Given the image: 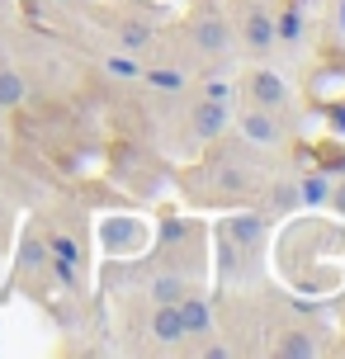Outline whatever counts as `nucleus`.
I'll return each instance as SVG.
<instances>
[{"label":"nucleus","instance_id":"b1692460","mask_svg":"<svg viewBox=\"0 0 345 359\" xmlns=\"http://www.w3.org/2000/svg\"><path fill=\"white\" fill-rule=\"evenodd\" d=\"M48 5H67V10H72V5H81V0H48Z\"/></svg>","mask_w":345,"mask_h":359},{"label":"nucleus","instance_id":"a211bd4d","mask_svg":"<svg viewBox=\"0 0 345 359\" xmlns=\"http://www.w3.org/2000/svg\"><path fill=\"white\" fill-rule=\"evenodd\" d=\"M218 184H222V189H251V170H241V165H222Z\"/></svg>","mask_w":345,"mask_h":359},{"label":"nucleus","instance_id":"4be33fe9","mask_svg":"<svg viewBox=\"0 0 345 359\" xmlns=\"http://www.w3.org/2000/svg\"><path fill=\"white\" fill-rule=\"evenodd\" d=\"M203 100H222V104H227V100H232V86H227V81H208V86H203Z\"/></svg>","mask_w":345,"mask_h":359},{"label":"nucleus","instance_id":"20e7f679","mask_svg":"<svg viewBox=\"0 0 345 359\" xmlns=\"http://www.w3.org/2000/svg\"><path fill=\"white\" fill-rule=\"evenodd\" d=\"M24 104H29V72L5 57L0 62V114H15Z\"/></svg>","mask_w":345,"mask_h":359},{"label":"nucleus","instance_id":"5701e85b","mask_svg":"<svg viewBox=\"0 0 345 359\" xmlns=\"http://www.w3.org/2000/svg\"><path fill=\"white\" fill-rule=\"evenodd\" d=\"M336 19H341V34H345V0H341V10H336Z\"/></svg>","mask_w":345,"mask_h":359},{"label":"nucleus","instance_id":"1a4fd4ad","mask_svg":"<svg viewBox=\"0 0 345 359\" xmlns=\"http://www.w3.org/2000/svg\"><path fill=\"white\" fill-rule=\"evenodd\" d=\"M241 43H246L251 53H270V48H274V15L251 10V15L241 19Z\"/></svg>","mask_w":345,"mask_h":359},{"label":"nucleus","instance_id":"4468645a","mask_svg":"<svg viewBox=\"0 0 345 359\" xmlns=\"http://www.w3.org/2000/svg\"><path fill=\"white\" fill-rule=\"evenodd\" d=\"M119 48L123 53H147L151 48V24L147 19H123L119 24Z\"/></svg>","mask_w":345,"mask_h":359},{"label":"nucleus","instance_id":"6e6552de","mask_svg":"<svg viewBox=\"0 0 345 359\" xmlns=\"http://www.w3.org/2000/svg\"><path fill=\"white\" fill-rule=\"evenodd\" d=\"M175 307H180V322H184V341L189 336H213V307H208L203 293H184Z\"/></svg>","mask_w":345,"mask_h":359},{"label":"nucleus","instance_id":"393cba45","mask_svg":"<svg viewBox=\"0 0 345 359\" xmlns=\"http://www.w3.org/2000/svg\"><path fill=\"white\" fill-rule=\"evenodd\" d=\"M5 57H10V48H5V34H0V62H5Z\"/></svg>","mask_w":345,"mask_h":359},{"label":"nucleus","instance_id":"412c9836","mask_svg":"<svg viewBox=\"0 0 345 359\" xmlns=\"http://www.w3.org/2000/svg\"><path fill=\"white\" fill-rule=\"evenodd\" d=\"M184 236H189V222L184 217H165L161 222V246H180Z\"/></svg>","mask_w":345,"mask_h":359},{"label":"nucleus","instance_id":"39448f33","mask_svg":"<svg viewBox=\"0 0 345 359\" xmlns=\"http://www.w3.org/2000/svg\"><path fill=\"white\" fill-rule=\"evenodd\" d=\"M251 104L270 109V114L289 109V86H284V76L279 72H251Z\"/></svg>","mask_w":345,"mask_h":359},{"label":"nucleus","instance_id":"f257e3e1","mask_svg":"<svg viewBox=\"0 0 345 359\" xmlns=\"http://www.w3.org/2000/svg\"><path fill=\"white\" fill-rule=\"evenodd\" d=\"M218 232L232 241L236 251H255V246L265 241V232H270V217H265V213H232Z\"/></svg>","mask_w":345,"mask_h":359},{"label":"nucleus","instance_id":"6ab92c4d","mask_svg":"<svg viewBox=\"0 0 345 359\" xmlns=\"http://www.w3.org/2000/svg\"><path fill=\"white\" fill-rule=\"evenodd\" d=\"M142 81H147V86H156V90H180L184 86V76L180 72H165V67H161V72H147V67H142Z\"/></svg>","mask_w":345,"mask_h":359},{"label":"nucleus","instance_id":"ddd939ff","mask_svg":"<svg viewBox=\"0 0 345 359\" xmlns=\"http://www.w3.org/2000/svg\"><path fill=\"white\" fill-rule=\"evenodd\" d=\"M279 355L284 359H312V355H322V341H317V331H289L279 341Z\"/></svg>","mask_w":345,"mask_h":359},{"label":"nucleus","instance_id":"2eb2a0df","mask_svg":"<svg viewBox=\"0 0 345 359\" xmlns=\"http://www.w3.org/2000/svg\"><path fill=\"white\" fill-rule=\"evenodd\" d=\"M298 203H308V208H331V180L327 175L298 180Z\"/></svg>","mask_w":345,"mask_h":359},{"label":"nucleus","instance_id":"f03ea898","mask_svg":"<svg viewBox=\"0 0 345 359\" xmlns=\"http://www.w3.org/2000/svg\"><path fill=\"white\" fill-rule=\"evenodd\" d=\"M236 128H241V137L246 142H255V147H279L284 142V128H279V118H274L270 109H246L241 118H236Z\"/></svg>","mask_w":345,"mask_h":359},{"label":"nucleus","instance_id":"0eeeda50","mask_svg":"<svg viewBox=\"0 0 345 359\" xmlns=\"http://www.w3.org/2000/svg\"><path fill=\"white\" fill-rule=\"evenodd\" d=\"M100 236H104V246H109L114 255H123V251H137L147 232H142L137 217H109V222L100 227Z\"/></svg>","mask_w":345,"mask_h":359},{"label":"nucleus","instance_id":"f3484780","mask_svg":"<svg viewBox=\"0 0 345 359\" xmlns=\"http://www.w3.org/2000/svg\"><path fill=\"white\" fill-rule=\"evenodd\" d=\"M270 208L274 213H293V208H298V184H274L270 189Z\"/></svg>","mask_w":345,"mask_h":359},{"label":"nucleus","instance_id":"423d86ee","mask_svg":"<svg viewBox=\"0 0 345 359\" xmlns=\"http://www.w3.org/2000/svg\"><path fill=\"white\" fill-rule=\"evenodd\" d=\"M189 123H194V133H199L203 142H213V137H222V133H227V123H232V109L222 104V100H199Z\"/></svg>","mask_w":345,"mask_h":359},{"label":"nucleus","instance_id":"dca6fc26","mask_svg":"<svg viewBox=\"0 0 345 359\" xmlns=\"http://www.w3.org/2000/svg\"><path fill=\"white\" fill-rule=\"evenodd\" d=\"M104 72L114 76V81H142V62H137V53H109L104 57Z\"/></svg>","mask_w":345,"mask_h":359},{"label":"nucleus","instance_id":"aec40b11","mask_svg":"<svg viewBox=\"0 0 345 359\" xmlns=\"http://www.w3.org/2000/svg\"><path fill=\"white\" fill-rule=\"evenodd\" d=\"M274 38H284V43H298V38H303V19L293 15H284V19H274Z\"/></svg>","mask_w":345,"mask_h":359},{"label":"nucleus","instance_id":"7ed1b4c3","mask_svg":"<svg viewBox=\"0 0 345 359\" xmlns=\"http://www.w3.org/2000/svg\"><path fill=\"white\" fill-rule=\"evenodd\" d=\"M43 269H48V241H43L38 227H24L15 251V279H29V274H43Z\"/></svg>","mask_w":345,"mask_h":359},{"label":"nucleus","instance_id":"9b49d317","mask_svg":"<svg viewBox=\"0 0 345 359\" xmlns=\"http://www.w3.org/2000/svg\"><path fill=\"white\" fill-rule=\"evenodd\" d=\"M227 43H232V34H227V24H222V19H203L199 29H194V48L208 53V57L227 53Z\"/></svg>","mask_w":345,"mask_h":359},{"label":"nucleus","instance_id":"9d476101","mask_svg":"<svg viewBox=\"0 0 345 359\" xmlns=\"http://www.w3.org/2000/svg\"><path fill=\"white\" fill-rule=\"evenodd\" d=\"M151 336L161 345H180L184 341V322H180V307L175 303H156L151 312Z\"/></svg>","mask_w":345,"mask_h":359},{"label":"nucleus","instance_id":"f8f14e48","mask_svg":"<svg viewBox=\"0 0 345 359\" xmlns=\"http://www.w3.org/2000/svg\"><path fill=\"white\" fill-rule=\"evenodd\" d=\"M147 293H151V303H180L184 293H189V284H184L175 269H165V274H156V279L147 284Z\"/></svg>","mask_w":345,"mask_h":359}]
</instances>
